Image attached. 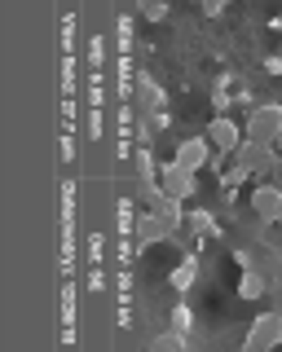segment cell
Returning <instances> with one entry per match:
<instances>
[{"instance_id":"1","label":"cell","mask_w":282,"mask_h":352,"mask_svg":"<svg viewBox=\"0 0 282 352\" xmlns=\"http://www.w3.org/2000/svg\"><path fill=\"white\" fill-rule=\"evenodd\" d=\"M234 163L252 176V181H269L274 172H282V154L274 146H265V141H247V137H243V146L234 150Z\"/></svg>"},{"instance_id":"2","label":"cell","mask_w":282,"mask_h":352,"mask_svg":"<svg viewBox=\"0 0 282 352\" xmlns=\"http://www.w3.org/2000/svg\"><path fill=\"white\" fill-rule=\"evenodd\" d=\"M243 137H247V141H265V146H274V141L282 137V102H260L256 110H247Z\"/></svg>"},{"instance_id":"3","label":"cell","mask_w":282,"mask_h":352,"mask_svg":"<svg viewBox=\"0 0 282 352\" xmlns=\"http://www.w3.org/2000/svg\"><path fill=\"white\" fill-rule=\"evenodd\" d=\"M247 212L265 225H282V185L278 181H256L247 194Z\"/></svg>"},{"instance_id":"4","label":"cell","mask_w":282,"mask_h":352,"mask_svg":"<svg viewBox=\"0 0 282 352\" xmlns=\"http://www.w3.org/2000/svg\"><path fill=\"white\" fill-rule=\"evenodd\" d=\"M274 348H282V313H260L247 330L243 352H274Z\"/></svg>"},{"instance_id":"5","label":"cell","mask_w":282,"mask_h":352,"mask_svg":"<svg viewBox=\"0 0 282 352\" xmlns=\"http://www.w3.org/2000/svg\"><path fill=\"white\" fill-rule=\"evenodd\" d=\"M212 141L208 137H181L177 141V154H172V163H177V168H186V172H208V163H212Z\"/></svg>"},{"instance_id":"6","label":"cell","mask_w":282,"mask_h":352,"mask_svg":"<svg viewBox=\"0 0 282 352\" xmlns=\"http://www.w3.org/2000/svg\"><path fill=\"white\" fill-rule=\"evenodd\" d=\"M159 185H164V194L168 198H177V203H190L194 194H199V176L186 172V168H177V163H159Z\"/></svg>"},{"instance_id":"7","label":"cell","mask_w":282,"mask_h":352,"mask_svg":"<svg viewBox=\"0 0 282 352\" xmlns=\"http://www.w3.org/2000/svg\"><path fill=\"white\" fill-rule=\"evenodd\" d=\"M203 137L212 141L216 154H230V159H234V150L243 146V124H238V119H230V115H212Z\"/></svg>"},{"instance_id":"8","label":"cell","mask_w":282,"mask_h":352,"mask_svg":"<svg viewBox=\"0 0 282 352\" xmlns=\"http://www.w3.org/2000/svg\"><path fill=\"white\" fill-rule=\"evenodd\" d=\"M177 234H172V225L159 212H146V207H141V216H137V225H133V242L141 251L146 247H159V242H172Z\"/></svg>"},{"instance_id":"9","label":"cell","mask_w":282,"mask_h":352,"mask_svg":"<svg viewBox=\"0 0 282 352\" xmlns=\"http://www.w3.org/2000/svg\"><path fill=\"white\" fill-rule=\"evenodd\" d=\"M194 282H199V256H194V251H186V256L172 264L168 286H172L177 295H190V291H194Z\"/></svg>"},{"instance_id":"10","label":"cell","mask_w":282,"mask_h":352,"mask_svg":"<svg viewBox=\"0 0 282 352\" xmlns=\"http://www.w3.org/2000/svg\"><path fill=\"white\" fill-rule=\"evenodd\" d=\"M137 102H141V115H155V110L168 106V93H164L155 80H150L146 71H141V75H137Z\"/></svg>"},{"instance_id":"11","label":"cell","mask_w":282,"mask_h":352,"mask_svg":"<svg viewBox=\"0 0 282 352\" xmlns=\"http://www.w3.org/2000/svg\"><path fill=\"white\" fill-rule=\"evenodd\" d=\"M186 229L194 238H221V220H216L212 207H194V212H186Z\"/></svg>"},{"instance_id":"12","label":"cell","mask_w":282,"mask_h":352,"mask_svg":"<svg viewBox=\"0 0 282 352\" xmlns=\"http://www.w3.org/2000/svg\"><path fill=\"white\" fill-rule=\"evenodd\" d=\"M269 291H274V282L260 269H247L243 278H238V295H243V300H260V295H269Z\"/></svg>"},{"instance_id":"13","label":"cell","mask_w":282,"mask_h":352,"mask_svg":"<svg viewBox=\"0 0 282 352\" xmlns=\"http://www.w3.org/2000/svg\"><path fill=\"white\" fill-rule=\"evenodd\" d=\"M146 352H190V339L177 335V330H164V335H155L146 344Z\"/></svg>"},{"instance_id":"14","label":"cell","mask_w":282,"mask_h":352,"mask_svg":"<svg viewBox=\"0 0 282 352\" xmlns=\"http://www.w3.org/2000/svg\"><path fill=\"white\" fill-rule=\"evenodd\" d=\"M168 317H172V326H168V330H177V335H186V339H190V330H194V308H190L186 300H181V304L172 308Z\"/></svg>"},{"instance_id":"15","label":"cell","mask_w":282,"mask_h":352,"mask_svg":"<svg viewBox=\"0 0 282 352\" xmlns=\"http://www.w3.org/2000/svg\"><path fill=\"white\" fill-rule=\"evenodd\" d=\"M172 9L168 5H159V0H137V18H146V22H168Z\"/></svg>"},{"instance_id":"16","label":"cell","mask_w":282,"mask_h":352,"mask_svg":"<svg viewBox=\"0 0 282 352\" xmlns=\"http://www.w3.org/2000/svg\"><path fill=\"white\" fill-rule=\"evenodd\" d=\"M247 181H252V176L238 168V163H230V168H225V176H221V190H225V198H234V190H238V185H247Z\"/></svg>"},{"instance_id":"17","label":"cell","mask_w":282,"mask_h":352,"mask_svg":"<svg viewBox=\"0 0 282 352\" xmlns=\"http://www.w3.org/2000/svg\"><path fill=\"white\" fill-rule=\"evenodd\" d=\"M234 106H243V110L252 106V110H256L260 102H256V93H252V88H247V84H238V88H234Z\"/></svg>"},{"instance_id":"18","label":"cell","mask_w":282,"mask_h":352,"mask_svg":"<svg viewBox=\"0 0 282 352\" xmlns=\"http://www.w3.org/2000/svg\"><path fill=\"white\" fill-rule=\"evenodd\" d=\"M230 260H234V264H238L243 273H247V269H256V256H252L247 247H234V251H230Z\"/></svg>"},{"instance_id":"19","label":"cell","mask_w":282,"mask_h":352,"mask_svg":"<svg viewBox=\"0 0 282 352\" xmlns=\"http://www.w3.org/2000/svg\"><path fill=\"white\" fill-rule=\"evenodd\" d=\"M89 62H93V66H102V62H106V40H102V36H93V40H89Z\"/></svg>"},{"instance_id":"20","label":"cell","mask_w":282,"mask_h":352,"mask_svg":"<svg viewBox=\"0 0 282 352\" xmlns=\"http://www.w3.org/2000/svg\"><path fill=\"white\" fill-rule=\"evenodd\" d=\"M150 119V128H155V132H168L172 128V115H168V110H155V115H146Z\"/></svg>"},{"instance_id":"21","label":"cell","mask_w":282,"mask_h":352,"mask_svg":"<svg viewBox=\"0 0 282 352\" xmlns=\"http://www.w3.org/2000/svg\"><path fill=\"white\" fill-rule=\"evenodd\" d=\"M260 66H265V75H282V53H269Z\"/></svg>"},{"instance_id":"22","label":"cell","mask_w":282,"mask_h":352,"mask_svg":"<svg viewBox=\"0 0 282 352\" xmlns=\"http://www.w3.org/2000/svg\"><path fill=\"white\" fill-rule=\"evenodd\" d=\"M221 14H225L221 0H208V5H203V18H221Z\"/></svg>"},{"instance_id":"23","label":"cell","mask_w":282,"mask_h":352,"mask_svg":"<svg viewBox=\"0 0 282 352\" xmlns=\"http://www.w3.org/2000/svg\"><path fill=\"white\" fill-rule=\"evenodd\" d=\"M89 137H102V110H93V115H89Z\"/></svg>"},{"instance_id":"24","label":"cell","mask_w":282,"mask_h":352,"mask_svg":"<svg viewBox=\"0 0 282 352\" xmlns=\"http://www.w3.org/2000/svg\"><path fill=\"white\" fill-rule=\"evenodd\" d=\"M106 278H102V269H93V278H89V291H102Z\"/></svg>"}]
</instances>
